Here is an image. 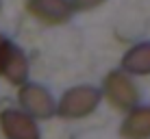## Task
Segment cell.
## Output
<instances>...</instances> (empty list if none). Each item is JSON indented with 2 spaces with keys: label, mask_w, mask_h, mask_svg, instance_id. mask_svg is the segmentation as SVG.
I'll return each mask as SVG.
<instances>
[{
  "label": "cell",
  "mask_w": 150,
  "mask_h": 139,
  "mask_svg": "<svg viewBox=\"0 0 150 139\" xmlns=\"http://www.w3.org/2000/svg\"><path fill=\"white\" fill-rule=\"evenodd\" d=\"M98 102H100V91L94 89V87L81 85V87L70 89L61 98L59 107H57V113L63 117H72V120L74 117H85L98 107Z\"/></svg>",
  "instance_id": "cell-1"
},
{
  "label": "cell",
  "mask_w": 150,
  "mask_h": 139,
  "mask_svg": "<svg viewBox=\"0 0 150 139\" xmlns=\"http://www.w3.org/2000/svg\"><path fill=\"white\" fill-rule=\"evenodd\" d=\"M105 94L117 109H133L137 104V89L124 72H111L105 78Z\"/></svg>",
  "instance_id": "cell-2"
},
{
  "label": "cell",
  "mask_w": 150,
  "mask_h": 139,
  "mask_svg": "<svg viewBox=\"0 0 150 139\" xmlns=\"http://www.w3.org/2000/svg\"><path fill=\"white\" fill-rule=\"evenodd\" d=\"M0 126L9 139H39V128L33 117L22 111L7 109L0 113Z\"/></svg>",
  "instance_id": "cell-3"
},
{
  "label": "cell",
  "mask_w": 150,
  "mask_h": 139,
  "mask_svg": "<svg viewBox=\"0 0 150 139\" xmlns=\"http://www.w3.org/2000/svg\"><path fill=\"white\" fill-rule=\"evenodd\" d=\"M20 104L26 109L33 117H50L57 111L54 100L41 85H24L20 89Z\"/></svg>",
  "instance_id": "cell-4"
},
{
  "label": "cell",
  "mask_w": 150,
  "mask_h": 139,
  "mask_svg": "<svg viewBox=\"0 0 150 139\" xmlns=\"http://www.w3.org/2000/svg\"><path fill=\"white\" fill-rule=\"evenodd\" d=\"M0 72L15 85H22L26 80L28 63L11 42H0Z\"/></svg>",
  "instance_id": "cell-5"
},
{
  "label": "cell",
  "mask_w": 150,
  "mask_h": 139,
  "mask_svg": "<svg viewBox=\"0 0 150 139\" xmlns=\"http://www.w3.org/2000/svg\"><path fill=\"white\" fill-rule=\"evenodd\" d=\"M70 0H28V11L46 24H63L72 15Z\"/></svg>",
  "instance_id": "cell-6"
},
{
  "label": "cell",
  "mask_w": 150,
  "mask_h": 139,
  "mask_svg": "<svg viewBox=\"0 0 150 139\" xmlns=\"http://www.w3.org/2000/svg\"><path fill=\"white\" fill-rule=\"evenodd\" d=\"M124 139H148L150 137V107H137L131 111L120 128Z\"/></svg>",
  "instance_id": "cell-7"
},
{
  "label": "cell",
  "mask_w": 150,
  "mask_h": 139,
  "mask_svg": "<svg viewBox=\"0 0 150 139\" xmlns=\"http://www.w3.org/2000/svg\"><path fill=\"white\" fill-rule=\"evenodd\" d=\"M122 70L131 74H150V44L131 48L122 59Z\"/></svg>",
  "instance_id": "cell-8"
},
{
  "label": "cell",
  "mask_w": 150,
  "mask_h": 139,
  "mask_svg": "<svg viewBox=\"0 0 150 139\" xmlns=\"http://www.w3.org/2000/svg\"><path fill=\"white\" fill-rule=\"evenodd\" d=\"M100 2H102V0H74L72 7H76V9H94Z\"/></svg>",
  "instance_id": "cell-9"
}]
</instances>
